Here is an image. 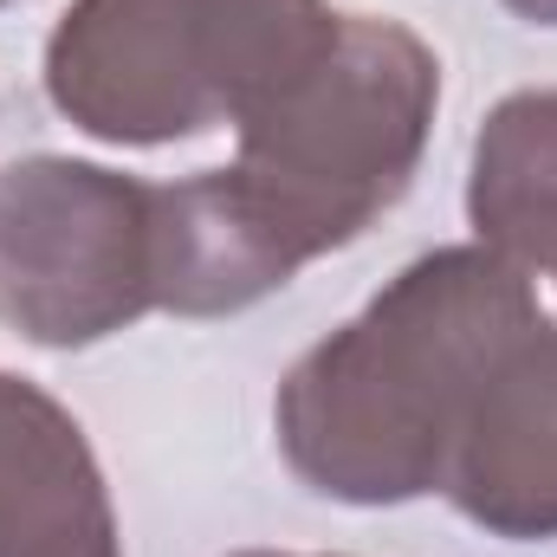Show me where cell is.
<instances>
[{"instance_id": "cell-2", "label": "cell", "mask_w": 557, "mask_h": 557, "mask_svg": "<svg viewBox=\"0 0 557 557\" xmlns=\"http://www.w3.org/2000/svg\"><path fill=\"white\" fill-rule=\"evenodd\" d=\"M539 318L532 278L480 240L409 260L350 324L285 370L273 403L285 467L337 506H409L441 493L499 357Z\"/></svg>"}, {"instance_id": "cell-7", "label": "cell", "mask_w": 557, "mask_h": 557, "mask_svg": "<svg viewBox=\"0 0 557 557\" xmlns=\"http://www.w3.org/2000/svg\"><path fill=\"white\" fill-rule=\"evenodd\" d=\"M467 221L525 278H557V85L486 111L467 169Z\"/></svg>"}, {"instance_id": "cell-4", "label": "cell", "mask_w": 557, "mask_h": 557, "mask_svg": "<svg viewBox=\"0 0 557 557\" xmlns=\"http://www.w3.org/2000/svg\"><path fill=\"white\" fill-rule=\"evenodd\" d=\"M162 311V188L78 156L0 169V324L85 350Z\"/></svg>"}, {"instance_id": "cell-1", "label": "cell", "mask_w": 557, "mask_h": 557, "mask_svg": "<svg viewBox=\"0 0 557 557\" xmlns=\"http://www.w3.org/2000/svg\"><path fill=\"white\" fill-rule=\"evenodd\" d=\"M441 59L403 20L344 13L331 52L234 124V162L162 188V311L234 318L363 240L416 182Z\"/></svg>"}, {"instance_id": "cell-3", "label": "cell", "mask_w": 557, "mask_h": 557, "mask_svg": "<svg viewBox=\"0 0 557 557\" xmlns=\"http://www.w3.org/2000/svg\"><path fill=\"white\" fill-rule=\"evenodd\" d=\"M337 26L331 0H72L46 39V98L85 137L156 149L260 111Z\"/></svg>"}, {"instance_id": "cell-9", "label": "cell", "mask_w": 557, "mask_h": 557, "mask_svg": "<svg viewBox=\"0 0 557 557\" xmlns=\"http://www.w3.org/2000/svg\"><path fill=\"white\" fill-rule=\"evenodd\" d=\"M234 557H298V552H234Z\"/></svg>"}, {"instance_id": "cell-5", "label": "cell", "mask_w": 557, "mask_h": 557, "mask_svg": "<svg viewBox=\"0 0 557 557\" xmlns=\"http://www.w3.org/2000/svg\"><path fill=\"white\" fill-rule=\"evenodd\" d=\"M441 493L493 539H557V318H539L499 357Z\"/></svg>"}, {"instance_id": "cell-8", "label": "cell", "mask_w": 557, "mask_h": 557, "mask_svg": "<svg viewBox=\"0 0 557 557\" xmlns=\"http://www.w3.org/2000/svg\"><path fill=\"white\" fill-rule=\"evenodd\" d=\"M506 13H519V20H532V26H557V0H499Z\"/></svg>"}, {"instance_id": "cell-10", "label": "cell", "mask_w": 557, "mask_h": 557, "mask_svg": "<svg viewBox=\"0 0 557 557\" xmlns=\"http://www.w3.org/2000/svg\"><path fill=\"white\" fill-rule=\"evenodd\" d=\"M0 7H13V0H0Z\"/></svg>"}, {"instance_id": "cell-6", "label": "cell", "mask_w": 557, "mask_h": 557, "mask_svg": "<svg viewBox=\"0 0 557 557\" xmlns=\"http://www.w3.org/2000/svg\"><path fill=\"white\" fill-rule=\"evenodd\" d=\"M0 557H124L78 416L13 370H0Z\"/></svg>"}]
</instances>
